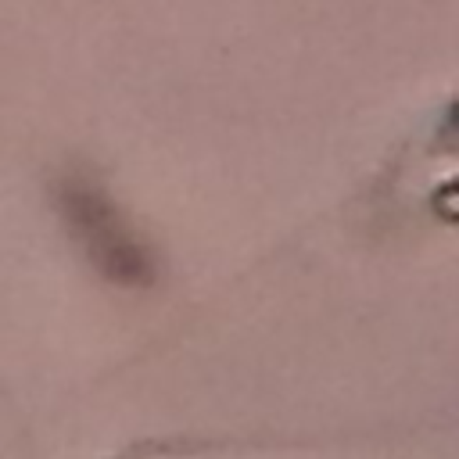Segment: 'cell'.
<instances>
[{
	"label": "cell",
	"mask_w": 459,
	"mask_h": 459,
	"mask_svg": "<svg viewBox=\"0 0 459 459\" xmlns=\"http://www.w3.org/2000/svg\"><path fill=\"white\" fill-rule=\"evenodd\" d=\"M61 208H65V219H68L72 233L86 247L90 262L108 280L129 283V287H140V283L151 280V258H147V251L122 226L118 212L111 208V201L93 183L68 179L61 186Z\"/></svg>",
	"instance_id": "obj_1"
}]
</instances>
